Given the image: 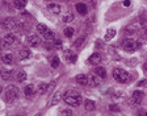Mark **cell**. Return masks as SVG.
<instances>
[{
    "label": "cell",
    "instance_id": "29",
    "mask_svg": "<svg viewBox=\"0 0 147 116\" xmlns=\"http://www.w3.org/2000/svg\"><path fill=\"white\" fill-rule=\"evenodd\" d=\"M74 28H71V26H68V28H66L64 29V36H66V37H72V36H74Z\"/></svg>",
    "mask_w": 147,
    "mask_h": 116
},
{
    "label": "cell",
    "instance_id": "3",
    "mask_svg": "<svg viewBox=\"0 0 147 116\" xmlns=\"http://www.w3.org/2000/svg\"><path fill=\"white\" fill-rule=\"evenodd\" d=\"M113 78L117 82H119V83H128L132 79V75L122 69H114L113 70Z\"/></svg>",
    "mask_w": 147,
    "mask_h": 116
},
{
    "label": "cell",
    "instance_id": "25",
    "mask_svg": "<svg viewBox=\"0 0 147 116\" xmlns=\"http://www.w3.org/2000/svg\"><path fill=\"white\" fill-rule=\"evenodd\" d=\"M12 75V70H7V71H0V77L3 81H8Z\"/></svg>",
    "mask_w": 147,
    "mask_h": 116
},
{
    "label": "cell",
    "instance_id": "16",
    "mask_svg": "<svg viewBox=\"0 0 147 116\" xmlns=\"http://www.w3.org/2000/svg\"><path fill=\"white\" fill-rule=\"evenodd\" d=\"M95 74L99 75L100 78H105L107 77V70L101 67V66H97V67H95Z\"/></svg>",
    "mask_w": 147,
    "mask_h": 116
},
{
    "label": "cell",
    "instance_id": "38",
    "mask_svg": "<svg viewBox=\"0 0 147 116\" xmlns=\"http://www.w3.org/2000/svg\"><path fill=\"white\" fill-rule=\"evenodd\" d=\"M141 20H142V21H144V20H147V13H146V12L143 13V16H142V17H141Z\"/></svg>",
    "mask_w": 147,
    "mask_h": 116
},
{
    "label": "cell",
    "instance_id": "4",
    "mask_svg": "<svg viewBox=\"0 0 147 116\" xmlns=\"http://www.w3.org/2000/svg\"><path fill=\"white\" fill-rule=\"evenodd\" d=\"M37 31L40 32L41 35H42V37H44L45 40H54V37H55L54 32L50 31V29L47 28L46 25H44V24H38V25H37Z\"/></svg>",
    "mask_w": 147,
    "mask_h": 116
},
{
    "label": "cell",
    "instance_id": "32",
    "mask_svg": "<svg viewBox=\"0 0 147 116\" xmlns=\"http://www.w3.org/2000/svg\"><path fill=\"white\" fill-rule=\"evenodd\" d=\"M74 20V15L72 13H67L66 16H63V21L64 22H70V21H72Z\"/></svg>",
    "mask_w": 147,
    "mask_h": 116
},
{
    "label": "cell",
    "instance_id": "28",
    "mask_svg": "<svg viewBox=\"0 0 147 116\" xmlns=\"http://www.w3.org/2000/svg\"><path fill=\"white\" fill-rule=\"evenodd\" d=\"M47 91H49V85H46V83H41L40 85V94H46Z\"/></svg>",
    "mask_w": 147,
    "mask_h": 116
},
{
    "label": "cell",
    "instance_id": "42",
    "mask_svg": "<svg viewBox=\"0 0 147 116\" xmlns=\"http://www.w3.org/2000/svg\"><path fill=\"white\" fill-rule=\"evenodd\" d=\"M36 116H41V113H37V115H36Z\"/></svg>",
    "mask_w": 147,
    "mask_h": 116
},
{
    "label": "cell",
    "instance_id": "34",
    "mask_svg": "<svg viewBox=\"0 0 147 116\" xmlns=\"http://www.w3.org/2000/svg\"><path fill=\"white\" fill-rule=\"evenodd\" d=\"M141 37H142V38H147V28H142V31H141Z\"/></svg>",
    "mask_w": 147,
    "mask_h": 116
},
{
    "label": "cell",
    "instance_id": "30",
    "mask_svg": "<svg viewBox=\"0 0 147 116\" xmlns=\"http://www.w3.org/2000/svg\"><path fill=\"white\" fill-rule=\"evenodd\" d=\"M50 63L53 67H58V66H59V58H58V57H51Z\"/></svg>",
    "mask_w": 147,
    "mask_h": 116
},
{
    "label": "cell",
    "instance_id": "31",
    "mask_svg": "<svg viewBox=\"0 0 147 116\" xmlns=\"http://www.w3.org/2000/svg\"><path fill=\"white\" fill-rule=\"evenodd\" d=\"M59 116H74V113L71 110H60Z\"/></svg>",
    "mask_w": 147,
    "mask_h": 116
},
{
    "label": "cell",
    "instance_id": "6",
    "mask_svg": "<svg viewBox=\"0 0 147 116\" xmlns=\"http://www.w3.org/2000/svg\"><path fill=\"white\" fill-rule=\"evenodd\" d=\"M143 98H144L143 91L137 90V91H134V92H133L132 99H130V100H132V104H141L142 100H143Z\"/></svg>",
    "mask_w": 147,
    "mask_h": 116
},
{
    "label": "cell",
    "instance_id": "11",
    "mask_svg": "<svg viewBox=\"0 0 147 116\" xmlns=\"http://www.w3.org/2000/svg\"><path fill=\"white\" fill-rule=\"evenodd\" d=\"M47 9L50 11L51 13H54V15H59L60 11H62V8H60V5L58 3H50L49 5H47Z\"/></svg>",
    "mask_w": 147,
    "mask_h": 116
},
{
    "label": "cell",
    "instance_id": "15",
    "mask_svg": "<svg viewBox=\"0 0 147 116\" xmlns=\"http://www.w3.org/2000/svg\"><path fill=\"white\" fill-rule=\"evenodd\" d=\"M76 11H78L80 15H87V12H88V9H87V5H85L84 3H78L76 4Z\"/></svg>",
    "mask_w": 147,
    "mask_h": 116
},
{
    "label": "cell",
    "instance_id": "33",
    "mask_svg": "<svg viewBox=\"0 0 147 116\" xmlns=\"http://www.w3.org/2000/svg\"><path fill=\"white\" fill-rule=\"evenodd\" d=\"M109 108L113 111V112H119V106H117V104H110Z\"/></svg>",
    "mask_w": 147,
    "mask_h": 116
},
{
    "label": "cell",
    "instance_id": "9",
    "mask_svg": "<svg viewBox=\"0 0 147 116\" xmlns=\"http://www.w3.org/2000/svg\"><path fill=\"white\" fill-rule=\"evenodd\" d=\"M101 83V79L99 75H96V74H92V75L88 77V85H91L92 87H95V86H99Z\"/></svg>",
    "mask_w": 147,
    "mask_h": 116
},
{
    "label": "cell",
    "instance_id": "37",
    "mask_svg": "<svg viewBox=\"0 0 147 116\" xmlns=\"http://www.w3.org/2000/svg\"><path fill=\"white\" fill-rule=\"evenodd\" d=\"M130 4H132V1H130V0H125V1H124V5H125V7H129Z\"/></svg>",
    "mask_w": 147,
    "mask_h": 116
},
{
    "label": "cell",
    "instance_id": "40",
    "mask_svg": "<svg viewBox=\"0 0 147 116\" xmlns=\"http://www.w3.org/2000/svg\"><path fill=\"white\" fill-rule=\"evenodd\" d=\"M143 69H144V71L147 73V62H146V63H144V65H143Z\"/></svg>",
    "mask_w": 147,
    "mask_h": 116
},
{
    "label": "cell",
    "instance_id": "2",
    "mask_svg": "<svg viewBox=\"0 0 147 116\" xmlns=\"http://www.w3.org/2000/svg\"><path fill=\"white\" fill-rule=\"evenodd\" d=\"M20 98V90L17 86L9 85L5 88V100L8 103H13Z\"/></svg>",
    "mask_w": 147,
    "mask_h": 116
},
{
    "label": "cell",
    "instance_id": "7",
    "mask_svg": "<svg viewBox=\"0 0 147 116\" xmlns=\"http://www.w3.org/2000/svg\"><path fill=\"white\" fill-rule=\"evenodd\" d=\"M1 26H4L5 29H11V31H13V29L17 28V22H16L15 19H5L3 22H1Z\"/></svg>",
    "mask_w": 147,
    "mask_h": 116
},
{
    "label": "cell",
    "instance_id": "12",
    "mask_svg": "<svg viewBox=\"0 0 147 116\" xmlns=\"http://www.w3.org/2000/svg\"><path fill=\"white\" fill-rule=\"evenodd\" d=\"M15 41H16V37L13 33H7V35L4 36V46H9Z\"/></svg>",
    "mask_w": 147,
    "mask_h": 116
},
{
    "label": "cell",
    "instance_id": "44",
    "mask_svg": "<svg viewBox=\"0 0 147 116\" xmlns=\"http://www.w3.org/2000/svg\"><path fill=\"white\" fill-rule=\"evenodd\" d=\"M0 71H1V70H0Z\"/></svg>",
    "mask_w": 147,
    "mask_h": 116
},
{
    "label": "cell",
    "instance_id": "23",
    "mask_svg": "<svg viewBox=\"0 0 147 116\" xmlns=\"http://www.w3.org/2000/svg\"><path fill=\"white\" fill-rule=\"evenodd\" d=\"M19 56H20L21 60H26V58L30 57V50H29V49H21L20 53H19Z\"/></svg>",
    "mask_w": 147,
    "mask_h": 116
},
{
    "label": "cell",
    "instance_id": "1",
    "mask_svg": "<svg viewBox=\"0 0 147 116\" xmlns=\"http://www.w3.org/2000/svg\"><path fill=\"white\" fill-rule=\"evenodd\" d=\"M63 99H64V102H66L68 106H72V107H79L81 103H83V98H81V95L79 94V92H76V91H74V90L66 91L64 95H63Z\"/></svg>",
    "mask_w": 147,
    "mask_h": 116
},
{
    "label": "cell",
    "instance_id": "39",
    "mask_svg": "<svg viewBox=\"0 0 147 116\" xmlns=\"http://www.w3.org/2000/svg\"><path fill=\"white\" fill-rule=\"evenodd\" d=\"M144 83H146V81H142V82H139V83H138V85H139V86H143Z\"/></svg>",
    "mask_w": 147,
    "mask_h": 116
},
{
    "label": "cell",
    "instance_id": "22",
    "mask_svg": "<svg viewBox=\"0 0 147 116\" xmlns=\"http://www.w3.org/2000/svg\"><path fill=\"white\" fill-rule=\"evenodd\" d=\"M84 106H85V110L87 111H95V102L93 100H91V99H87L85 100V103H84Z\"/></svg>",
    "mask_w": 147,
    "mask_h": 116
},
{
    "label": "cell",
    "instance_id": "20",
    "mask_svg": "<svg viewBox=\"0 0 147 116\" xmlns=\"http://www.w3.org/2000/svg\"><path fill=\"white\" fill-rule=\"evenodd\" d=\"M84 42H85V37H84V36H81V37H79V38H76V40H75L74 46L78 47V49H80V47L84 45Z\"/></svg>",
    "mask_w": 147,
    "mask_h": 116
},
{
    "label": "cell",
    "instance_id": "14",
    "mask_svg": "<svg viewBox=\"0 0 147 116\" xmlns=\"http://www.w3.org/2000/svg\"><path fill=\"white\" fill-rule=\"evenodd\" d=\"M101 62V54L100 53H93L91 57H89V63L92 65H97V63Z\"/></svg>",
    "mask_w": 147,
    "mask_h": 116
},
{
    "label": "cell",
    "instance_id": "36",
    "mask_svg": "<svg viewBox=\"0 0 147 116\" xmlns=\"http://www.w3.org/2000/svg\"><path fill=\"white\" fill-rule=\"evenodd\" d=\"M55 47H56V49H60V47H62V44H60V41H55Z\"/></svg>",
    "mask_w": 147,
    "mask_h": 116
},
{
    "label": "cell",
    "instance_id": "10",
    "mask_svg": "<svg viewBox=\"0 0 147 116\" xmlns=\"http://www.w3.org/2000/svg\"><path fill=\"white\" fill-rule=\"evenodd\" d=\"M28 44L30 45V46H38V45L41 44V38L38 37L37 35H30L28 37Z\"/></svg>",
    "mask_w": 147,
    "mask_h": 116
},
{
    "label": "cell",
    "instance_id": "27",
    "mask_svg": "<svg viewBox=\"0 0 147 116\" xmlns=\"http://www.w3.org/2000/svg\"><path fill=\"white\" fill-rule=\"evenodd\" d=\"M12 61H13L12 54L7 53V54H4V56H3V62L5 63V65H11V63H12Z\"/></svg>",
    "mask_w": 147,
    "mask_h": 116
},
{
    "label": "cell",
    "instance_id": "41",
    "mask_svg": "<svg viewBox=\"0 0 147 116\" xmlns=\"http://www.w3.org/2000/svg\"><path fill=\"white\" fill-rule=\"evenodd\" d=\"M1 90H3V88H1V87H0V94H1Z\"/></svg>",
    "mask_w": 147,
    "mask_h": 116
},
{
    "label": "cell",
    "instance_id": "35",
    "mask_svg": "<svg viewBox=\"0 0 147 116\" xmlns=\"http://www.w3.org/2000/svg\"><path fill=\"white\" fill-rule=\"evenodd\" d=\"M137 116H147V111L146 110H139L137 112Z\"/></svg>",
    "mask_w": 147,
    "mask_h": 116
},
{
    "label": "cell",
    "instance_id": "17",
    "mask_svg": "<svg viewBox=\"0 0 147 116\" xmlns=\"http://www.w3.org/2000/svg\"><path fill=\"white\" fill-rule=\"evenodd\" d=\"M24 92H25L26 98H32L34 95V86L33 85H28L25 88H24Z\"/></svg>",
    "mask_w": 147,
    "mask_h": 116
},
{
    "label": "cell",
    "instance_id": "43",
    "mask_svg": "<svg viewBox=\"0 0 147 116\" xmlns=\"http://www.w3.org/2000/svg\"><path fill=\"white\" fill-rule=\"evenodd\" d=\"M0 9H1V5H0Z\"/></svg>",
    "mask_w": 147,
    "mask_h": 116
},
{
    "label": "cell",
    "instance_id": "5",
    "mask_svg": "<svg viewBox=\"0 0 147 116\" xmlns=\"http://www.w3.org/2000/svg\"><path fill=\"white\" fill-rule=\"evenodd\" d=\"M122 49L125 52H128V53H133L137 49V44L132 38H125V40L122 41Z\"/></svg>",
    "mask_w": 147,
    "mask_h": 116
},
{
    "label": "cell",
    "instance_id": "21",
    "mask_svg": "<svg viewBox=\"0 0 147 116\" xmlns=\"http://www.w3.org/2000/svg\"><path fill=\"white\" fill-rule=\"evenodd\" d=\"M138 26H134V25H130L128 26L126 29H124V33H125V36H130V35H134L135 32H137Z\"/></svg>",
    "mask_w": 147,
    "mask_h": 116
},
{
    "label": "cell",
    "instance_id": "26",
    "mask_svg": "<svg viewBox=\"0 0 147 116\" xmlns=\"http://www.w3.org/2000/svg\"><path fill=\"white\" fill-rule=\"evenodd\" d=\"M16 78H17V81H19V82H24V81H26V73L24 71V70H20V71L17 73Z\"/></svg>",
    "mask_w": 147,
    "mask_h": 116
},
{
    "label": "cell",
    "instance_id": "24",
    "mask_svg": "<svg viewBox=\"0 0 147 116\" xmlns=\"http://www.w3.org/2000/svg\"><path fill=\"white\" fill-rule=\"evenodd\" d=\"M26 5V0H15V7L17 9H24Z\"/></svg>",
    "mask_w": 147,
    "mask_h": 116
},
{
    "label": "cell",
    "instance_id": "8",
    "mask_svg": "<svg viewBox=\"0 0 147 116\" xmlns=\"http://www.w3.org/2000/svg\"><path fill=\"white\" fill-rule=\"evenodd\" d=\"M60 99H62V92H55V94L49 99L47 107H53V106H55V104H58L60 102Z\"/></svg>",
    "mask_w": 147,
    "mask_h": 116
},
{
    "label": "cell",
    "instance_id": "13",
    "mask_svg": "<svg viewBox=\"0 0 147 116\" xmlns=\"http://www.w3.org/2000/svg\"><path fill=\"white\" fill-rule=\"evenodd\" d=\"M76 82H78L79 85L81 86H87L88 85V75H84V74H79L76 75Z\"/></svg>",
    "mask_w": 147,
    "mask_h": 116
},
{
    "label": "cell",
    "instance_id": "19",
    "mask_svg": "<svg viewBox=\"0 0 147 116\" xmlns=\"http://www.w3.org/2000/svg\"><path fill=\"white\" fill-rule=\"evenodd\" d=\"M116 36V29H113V28H109L107 31V33H105V37H104V40L105 41H110L113 37Z\"/></svg>",
    "mask_w": 147,
    "mask_h": 116
},
{
    "label": "cell",
    "instance_id": "18",
    "mask_svg": "<svg viewBox=\"0 0 147 116\" xmlns=\"http://www.w3.org/2000/svg\"><path fill=\"white\" fill-rule=\"evenodd\" d=\"M64 56H66L67 61H68L70 63H75V62H76V58H78V56L72 54L70 50H64Z\"/></svg>",
    "mask_w": 147,
    "mask_h": 116
}]
</instances>
